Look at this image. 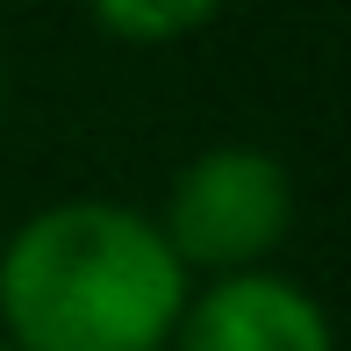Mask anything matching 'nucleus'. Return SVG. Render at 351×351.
Instances as JSON below:
<instances>
[{
  "instance_id": "obj_1",
  "label": "nucleus",
  "mask_w": 351,
  "mask_h": 351,
  "mask_svg": "<svg viewBox=\"0 0 351 351\" xmlns=\"http://www.w3.org/2000/svg\"><path fill=\"white\" fill-rule=\"evenodd\" d=\"M186 265L130 201H51L0 251L14 351H165L186 315Z\"/></svg>"
},
{
  "instance_id": "obj_2",
  "label": "nucleus",
  "mask_w": 351,
  "mask_h": 351,
  "mask_svg": "<svg viewBox=\"0 0 351 351\" xmlns=\"http://www.w3.org/2000/svg\"><path fill=\"white\" fill-rule=\"evenodd\" d=\"M158 230L186 273H258V258L294 230V180L265 143H208L180 165Z\"/></svg>"
},
{
  "instance_id": "obj_3",
  "label": "nucleus",
  "mask_w": 351,
  "mask_h": 351,
  "mask_svg": "<svg viewBox=\"0 0 351 351\" xmlns=\"http://www.w3.org/2000/svg\"><path fill=\"white\" fill-rule=\"evenodd\" d=\"M172 344L180 351H337L315 294H301L280 273H230L186 294Z\"/></svg>"
},
{
  "instance_id": "obj_4",
  "label": "nucleus",
  "mask_w": 351,
  "mask_h": 351,
  "mask_svg": "<svg viewBox=\"0 0 351 351\" xmlns=\"http://www.w3.org/2000/svg\"><path fill=\"white\" fill-rule=\"evenodd\" d=\"M222 8L230 0H86V14L122 43H180L201 22H215Z\"/></svg>"
},
{
  "instance_id": "obj_5",
  "label": "nucleus",
  "mask_w": 351,
  "mask_h": 351,
  "mask_svg": "<svg viewBox=\"0 0 351 351\" xmlns=\"http://www.w3.org/2000/svg\"><path fill=\"white\" fill-rule=\"evenodd\" d=\"M0 351H14V344H0Z\"/></svg>"
}]
</instances>
